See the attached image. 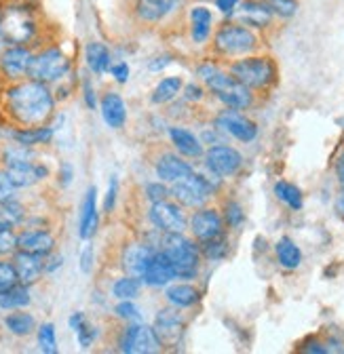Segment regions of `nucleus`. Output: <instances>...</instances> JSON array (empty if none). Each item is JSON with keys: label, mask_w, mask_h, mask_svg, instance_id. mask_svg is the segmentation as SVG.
Wrapping results in <instances>:
<instances>
[{"label": "nucleus", "mask_w": 344, "mask_h": 354, "mask_svg": "<svg viewBox=\"0 0 344 354\" xmlns=\"http://www.w3.org/2000/svg\"><path fill=\"white\" fill-rule=\"evenodd\" d=\"M5 108L21 127H42L53 116L55 100L49 84L38 80H21L7 88Z\"/></svg>", "instance_id": "nucleus-1"}, {"label": "nucleus", "mask_w": 344, "mask_h": 354, "mask_svg": "<svg viewBox=\"0 0 344 354\" xmlns=\"http://www.w3.org/2000/svg\"><path fill=\"white\" fill-rule=\"evenodd\" d=\"M197 74L207 84L209 91L216 95L226 108L247 110L253 104L251 88H247L243 82H239L230 72H224L213 64H203L197 68Z\"/></svg>", "instance_id": "nucleus-2"}, {"label": "nucleus", "mask_w": 344, "mask_h": 354, "mask_svg": "<svg viewBox=\"0 0 344 354\" xmlns=\"http://www.w3.org/2000/svg\"><path fill=\"white\" fill-rule=\"evenodd\" d=\"M260 36L237 19L224 21L213 34V51L222 57H245L257 51Z\"/></svg>", "instance_id": "nucleus-3"}, {"label": "nucleus", "mask_w": 344, "mask_h": 354, "mask_svg": "<svg viewBox=\"0 0 344 354\" xmlns=\"http://www.w3.org/2000/svg\"><path fill=\"white\" fill-rule=\"evenodd\" d=\"M0 30L7 44H30L38 34V17L30 5L11 3L0 9Z\"/></svg>", "instance_id": "nucleus-4"}, {"label": "nucleus", "mask_w": 344, "mask_h": 354, "mask_svg": "<svg viewBox=\"0 0 344 354\" xmlns=\"http://www.w3.org/2000/svg\"><path fill=\"white\" fill-rule=\"evenodd\" d=\"M228 72L251 91H264L277 80V64L269 55H245L230 64Z\"/></svg>", "instance_id": "nucleus-5"}, {"label": "nucleus", "mask_w": 344, "mask_h": 354, "mask_svg": "<svg viewBox=\"0 0 344 354\" xmlns=\"http://www.w3.org/2000/svg\"><path fill=\"white\" fill-rule=\"evenodd\" d=\"M163 251L171 259L178 279H194L201 263V249L190 239L180 234H163Z\"/></svg>", "instance_id": "nucleus-6"}, {"label": "nucleus", "mask_w": 344, "mask_h": 354, "mask_svg": "<svg viewBox=\"0 0 344 354\" xmlns=\"http://www.w3.org/2000/svg\"><path fill=\"white\" fill-rule=\"evenodd\" d=\"M70 68H72L70 57L62 49L49 47V49L34 55L28 78L45 82V84H53V82H60L62 78H66Z\"/></svg>", "instance_id": "nucleus-7"}, {"label": "nucleus", "mask_w": 344, "mask_h": 354, "mask_svg": "<svg viewBox=\"0 0 344 354\" xmlns=\"http://www.w3.org/2000/svg\"><path fill=\"white\" fill-rule=\"evenodd\" d=\"M171 196L176 198V203H180L182 207H190V209H201L207 205V201L213 196V184L207 180L205 175L192 173L184 180L171 184Z\"/></svg>", "instance_id": "nucleus-8"}, {"label": "nucleus", "mask_w": 344, "mask_h": 354, "mask_svg": "<svg viewBox=\"0 0 344 354\" xmlns=\"http://www.w3.org/2000/svg\"><path fill=\"white\" fill-rule=\"evenodd\" d=\"M148 215H150L152 226L163 234H180L188 228V219L180 203H171V201L152 203Z\"/></svg>", "instance_id": "nucleus-9"}, {"label": "nucleus", "mask_w": 344, "mask_h": 354, "mask_svg": "<svg viewBox=\"0 0 344 354\" xmlns=\"http://www.w3.org/2000/svg\"><path fill=\"white\" fill-rule=\"evenodd\" d=\"M216 129L243 144H251L257 138V124L251 118H247L241 110L233 108H226L216 116Z\"/></svg>", "instance_id": "nucleus-10"}, {"label": "nucleus", "mask_w": 344, "mask_h": 354, "mask_svg": "<svg viewBox=\"0 0 344 354\" xmlns=\"http://www.w3.org/2000/svg\"><path fill=\"white\" fill-rule=\"evenodd\" d=\"M205 167L216 177H233L243 167V156L237 148L226 144H216L205 152Z\"/></svg>", "instance_id": "nucleus-11"}, {"label": "nucleus", "mask_w": 344, "mask_h": 354, "mask_svg": "<svg viewBox=\"0 0 344 354\" xmlns=\"http://www.w3.org/2000/svg\"><path fill=\"white\" fill-rule=\"evenodd\" d=\"M118 348L120 352H127V354H152L161 350V342L154 333V327L129 325L120 333Z\"/></svg>", "instance_id": "nucleus-12"}, {"label": "nucleus", "mask_w": 344, "mask_h": 354, "mask_svg": "<svg viewBox=\"0 0 344 354\" xmlns=\"http://www.w3.org/2000/svg\"><path fill=\"white\" fill-rule=\"evenodd\" d=\"M32 59L34 53L28 49V44H7L0 53V72L9 80H21L28 76Z\"/></svg>", "instance_id": "nucleus-13"}, {"label": "nucleus", "mask_w": 344, "mask_h": 354, "mask_svg": "<svg viewBox=\"0 0 344 354\" xmlns=\"http://www.w3.org/2000/svg\"><path fill=\"white\" fill-rule=\"evenodd\" d=\"M224 217L216 211V209H209V207H201L197 209L190 219H188V228L192 232V236L201 243V241H209V239H216L224 234Z\"/></svg>", "instance_id": "nucleus-14"}, {"label": "nucleus", "mask_w": 344, "mask_h": 354, "mask_svg": "<svg viewBox=\"0 0 344 354\" xmlns=\"http://www.w3.org/2000/svg\"><path fill=\"white\" fill-rule=\"evenodd\" d=\"M154 333L161 346H178L184 335V321L178 308H165L154 319Z\"/></svg>", "instance_id": "nucleus-15"}, {"label": "nucleus", "mask_w": 344, "mask_h": 354, "mask_svg": "<svg viewBox=\"0 0 344 354\" xmlns=\"http://www.w3.org/2000/svg\"><path fill=\"white\" fill-rule=\"evenodd\" d=\"M237 21H241L243 26L251 28V30H269L275 21L273 13L266 9V5L262 0H243L239 5L237 13L233 15Z\"/></svg>", "instance_id": "nucleus-16"}, {"label": "nucleus", "mask_w": 344, "mask_h": 354, "mask_svg": "<svg viewBox=\"0 0 344 354\" xmlns=\"http://www.w3.org/2000/svg\"><path fill=\"white\" fill-rule=\"evenodd\" d=\"M174 279H178L174 263H171V259L167 257L163 249H159L152 255L150 263L146 266V270L142 274V283L148 287H167Z\"/></svg>", "instance_id": "nucleus-17"}, {"label": "nucleus", "mask_w": 344, "mask_h": 354, "mask_svg": "<svg viewBox=\"0 0 344 354\" xmlns=\"http://www.w3.org/2000/svg\"><path fill=\"white\" fill-rule=\"evenodd\" d=\"M156 251L159 249H154L148 243H132V245H127L125 251H123V257H120V266H123L125 274H132V277H140L142 279L146 266L150 263V259H152V255Z\"/></svg>", "instance_id": "nucleus-18"}, {"label": "nucleus", "mask_w": 344, "mask_h": 354, "mask_svg": "<svg viewBox=\"0 0 344 354\" xmlns=\"http://www.w3.org/2000/svg\"><path fill=\"white\" fill-rule=\"evenodd\" d=\"M156 177L165 184H176L184 177L192 175L194 169L190 162H186L182 158V154H163L159 160H156Z\"/></svg>", "instance_id": "nucleus-19"}, {"label": "nucleus", "mask_w": 344, "mask_h": 354, "mask_svg": "<svg viewBox=\"0 0 344 354\" xmlns=\"http://www.w3.org/2000/svg\"><path fill=\"white\" fill-rule=\"evenodd\" d=\"M5 171L9 173V177L13 180V184L17 188H30L36 182L45 180L49 175V169L45 165H38L34 160H24V162H9L5 165Z\"/></svg>", "instance_id": "nucleus-20"}, {"label": "nucleus", "mask_w": 344, "mask_h": 354, "mask_svg": "<svg viewBox=\"0 0 344 354\" xmlns=\"http://www.w3.org/2000/svg\"><path fill=\"white\" fill-rule=\"evenodd\" d=\"M55 249V239L47 230H26L17 236V251L47 257Z\"/></svg>", "instance_id": "nucleus-21"}, {"label": "nucleus", "mask_w": 344, "mask_h": 354, "mask_svg": "<svg viewBox=\"0 0 344 354\" xmlns=\"http://www.w3.org/2000/svg\"><path fill=\"white\" fill-rule=\"evenodd\" d=\"M98 221H100V215H98V190L91 186L87 190V194H84V201H82L80 219H78V236L82 241H89L98 230Z\"/></svg>", "instance_id": "nucleus-22"}, {"label": "nucleus", "mask_w": 344, "mask_h": 354, "mask_svg": "<svg viewBox=\"0 0 344 354\" xmlns=\"http://www.w3.org/2000/svg\"><path fill=\"white\" fill-rule=\"evenodd\" d=\"M190 40L194 44H205L213 32V13L207 5H194L190 9Z\"/></svg>", "instance_id": "nucleus-23"}, {"label": "nucleus", "mask_w": 344, "mask_h": 354, "mask_svg": "<svg viewBox=\"0 0 344 354\" xmlns=\"http://www.w3.org/2000/svg\"><path fill=\"white\" fill-rule=\"evenodd\" d=\"M13 266L17 270V277H19V283L21 285H34L40 274L45 272V261L38 255H32V253H26V251H17L15 257H13Z\"/></svg>", "instance_id": "nucleus-24"}, {"label": "nucleus", "mask_w": 344, "mask_h": 354, "mask_svg": "<svg viewBox=\"0 0 344 354\" xmlns=\"http://www.w3.org/2000/svg\"><path fill=\"white\" fill-rule=\"evenodd\" d=\"M169 138H171V144L178 150V154L186 156V158H201L205 156V150H203V142L194 136L192 131L184 129V127H171L169 129Z\"/></svg>", "instance_id": "nucleus-25"}, {"label": "nucleus", "mask_w": 344, "mask_h": 354, "mask_svg": "<svg viewBox=\"0 0 344 354\" xmlns=\"http://www.w3.org/2000/svg\"><path fill=\"white\" fill-rule=\"evenodd\" d=\"M178 0H136V15L144 24H159L174 13Z\"/></svg>", "instance_id": "nucleus-26"}, {"label": "nucleus", "mask_w": 344, "mask_h": 354, "mask_svg": "<svg viewBox=\"0 0 344 354\" xmlns=\"http://www.w3.org/2000/svg\"><path fill=\"white\" fill-rule=\"evenodd\" d=\"M102 118L110 129H120L127 122V106L118 93H106L102 97Z\"/></svg>", "instance_id": "nucleus-27"}, {"label": "nucleus", "mask_w": 344, "mask_h": 354, "mask_svg": "<svg viewBox=\"0 0 344 354\" xmlns=\"http://www.w3.org/2000/svg\"><path fill=\"white\" fill-rule=\"evenodd\" d=\"M84 62H87V66L93 74H106L112 66L110 49L104 42H96V40L87 42V47H84Z\"/></svg>", "instance_id": "nucleus-28"}, {"label": "nucleus", "mask_w": 344, "mask_h": 354, "mask_svg": "<svg viewBox=\"0 0 344 354\" xmlns=\"http://www.w3.org/2000/svg\"><path fill=\"white\" fill-rule=\"evenodd\" d=\"M275 255L281 268L285 270H296L302 263V249H300L289 236H281L275 245Z\"/></svg>", "instance_id": "nucleus-29"}, {"label": "nucleus", "mask_w": 344, "mask_h": 354, "mask_svg": "<svg viewBox=\"0 0 344 354\" xmlns=\"http://www.w3.org/2000/svg\"><path fill=\"white\" fill-rule=\"evenodd\" d=\"M15 144H21V146H38V144H49L53 140V127H47V124H42V127H21L17 131L11 133Z\"/></svg>", "instance_id": "nucleus-30"}, {"label": "nucleus", "mask_w": 344, "mask_h": 354, "mask_svg": "<svg viewBox=\"0 0 344 354\" xmlns=\"http://www.w3.org/2000/svg\"><path fill=\"white\" fill-rule=\"evenodd\" d=\"M165 297L174 308L184 310V308H192L199 301V289L188 283H178L167 289Z\"/></svg>", "instance_id": "nucleus-31"}, {"label": "nucleus", "mask_w": 344, "mask_h": 354, "mask_svg": "<svg viewBox=\"0 0 344 354\" xmlns=\"http://www.w3.org/2000/svg\"><path fill=\"white\" fill-rule=\"evenodd\" d=\"M184 91V82L180 76H167L163 78L156 86H154V91H152V104H169V102H174L180 93Z\"/></svg>", "instance_id": "nucleus-32"}, {"label": "nucleus", "mask_w": 344, "mask_h": 354, "mask_svg": "<svg viewBox=\"0 0 344 354\" xmlns=\"http://www.w3.org/2000/svg\"><path fill=\"white\" fill-rule=\"evenodd\" d=\"M70 327L76 333V339H78L80 348H89L93 344V339L98 337V329L87 319H84L82 313H74L70 317Z\"/></svg>", "instance_id": "nucleus-33"}, {"label": "nucleus", "mask_w": 344, "mask_h": 354, "mask_svg": "<svg viewBox=\"0 0 344 354\" xmlns=\"http://www.w3.org/2000/svg\"><path fill=\"white\" fill-rule=\"evenodd\" d=\"M275 196L283 205H287L291 211H300V209L305 207V194H302V190H300L298 186H293V184H289V182H277L275 184Z\"/></svg>", "instance_id": "nucleus-34"}, {"label": "nucleus", "mask_w": 344, "mask_h": 354, "mask_svg": "<svg viewBox=\"0 0 344 354\" xmlns=\"http://www.w3.org/2000/svg\"><path fill=\"white\" fill-rule=\"evenodd\" d=\"M30 304V289L28 285H17L5 293H0V308L3 310H19Z\"/></svg>", "instance_id": "nucleus-35"}, {"label": "nucleus", "mask_w": 344, "mask_h": 354, "mask_svg": "<svg viewBox=\"0 0 344 354\" xmlns=\"http://www.w3.org/2000/svg\"><path fill=\"white\" fill-rule=\"evenodd\" d=\"M5 327H7L13 335L24 337V335H30V333L36 329V321H34V317L28 315V313H11V315L5 317Z\"/></svg>", "instance_id": "nucleus-36"}, {"label": "nucleus", "mask_w": 344, "mask_h": 354, "mask_svg": "<svg viewBox=\"0 0 344 354\" xmlns=\"http://www.w3.org/2000/svg\"><path fill=\"white\" fill-rule=\"evenodd\" d=\"M140 289H142V279L140 277L125 274L123 279H118L112 285V295L116 299H136L140 295Z\"/></svg>", "instance_id": "nucleus-37"}, {"label": "nucleus", "mask_w": 344, "mask_h": 354, "mask_svg": "<svg viewBox=\"0 0 344 354\" xmlns=\"http://www.w3.org/2000/svg\"><path fill=\"white\" fill-rule=\"evenodd\" d=\"M201 253L211 259V261H218V259H224L228 255V241L226 236H216V239H209V241H201L199 245Z\"/></svg>", "instance_id": "nucleus-38"}, {"label": "nucleus", "mask_w": 344, "mask_h": 354, "mask_svg": "<svg viewBox=\"0 0 344 354\" xmlns=\"http://www.w3.org/2000/svg\"><path fill=\"white\" fill-rule=\"evenodd\" d=\"M262 3L266 5V9L273 13L275 19H283V21L296 17V13L300 9L298 0H262Z\"/></svg>", "instance_id": "nucleus-39"}, {"label": "nucleus", "mask_w": 344, "mask_h": 354, "mask_svg": "<svg viewBox=\"0 0 344 354\" xmlns=\"http://www.w3.org/2000/svg\"><path fill=\"white\" fill-rule=\"evenodd\" d=\"M38 346L45 354L57 352V335H55V327L51 323H45L38 327Z\"/></svg>", "instance_id": "nucleus-40"}, {"label": "nucleus", "mask_w": 344, "mask_h": 354, "mask_svg": "<svg viewBox=\"0 0 344 354\" xmlns=\"http://www.w3.org/2000/svg\"><path fill=\"white\" fill-rule=\"evenodd\" d=\"M24 215H26V211L17 203V198L0 205V221H5V224H9V226H17L19 221L24 219Z\"/></svg>", "instance_id": "nucleus-41"}, {"label": "nucleus", "mask_w": 344, "mask_h": 354, "mask_svg": "<svg viewBox=\"0 0 344 354\" xmlns=\"http://www.w3.org/2000/svg\"><path fill=\"white\" fill-rule=\"evenodd\" d=\"M19 285V277L13 261H3L0 259V293H5L13 287Z\"/></svg>", "instance_id": "nucleus-42"}, {"label": "nucleus", "mask_w": 344, "mask_h": 354, "mask_svg": "<svg viewBox=\"0 0 344 354\" xmlns=\"http://www.w3.org/2000/svg\"><path fill=\"white\" fill-rule=\"evenodd\" d=\"M17 249V234L13 232V226L0 221V255H9Z\"/></svg>", "instance_id": "nucleus-43"}, {"label": "nucleus", "mask_w": 344, "mask_h": 354, "mask_svg": "<svg viewBox=\"0 0 344 354\" xmlns=\"http://www.w3.org/2000/svg\"><path fill=\"white\" fill-rule=\"evenodd\" d=\"M245 221V213H243V207L235 201H228L224 205V224L230 226V228H241Z\"/></svg>", "instance_id": "nucleus-44"}, {"label": "nucleus", "mask_w": 344, "mask_h": 354, "mask_svg": "<svg viewBox=\"0 0 344 354\" xmlns=\"http://www.w3.org/2000/svg\"><path fill=\"white\" fill-rule=\"evenodd\" d=\"M114 313L118 319H125V321H140V310L138 306L134 304V299H120L118 306L114 308Z\"/></svg>", "instance_id": "nucleus-45"}, {"label": "nucleus", "mask_w": 344, "mask_h": 354, "mask_svg": "<svg viewBox=\"0 0 344 354\" xmlns=\"http://www.w3.org/2000/svg\"><path fill=\"white\" fill-rule=\"evenodd\" d=\"M15 192H17V186L13 184L9 173L0 171V205L9 203V201H15Z\"/></svg>", "instance_id": "nucleus-46"}, {"label": "nucleus", "mask_w": 344, "mask_h": 354, "mask_svg": "<svg viewBox=\"0 0 344 354\" xmlns=\"http://www.w3.org/2000/svg\"><path fill=\"white\" fill-rule=\"evenodd\" d=\"M34 154L28 150V146H21V144H15L13 148H7L5 150V165L9 162H24V160H32Z\"/></svg>", "instance_id": "nucleus-47"}, {"label": "nucleus", "mask_w": 344, "mask_h": 354, "mask_svg": "<svg viewBox=\"0 0 344 354\" xmlns=\"http://www.w3.org/2000/svg\"><path fill=\"white\" fill-rule=\"evenodd\" d=\"M146 196L152 201V203H159V201H167L171 196V190L165 186V182H154V184H148L146 186Z\"/></svg>", "instance_id": "nucleus-48"}, {"label": "nucleus", "mask_w": 344, "mask_h": 354, "mask_svg": "<svg viewBox=\"0 0 344 354\" xmlns=\"http://www.w3.org/2000/svg\"><path fill=\"white\" fill-rule=\"evenodd\" d=\"M116 196H118V177L112 175L110 184H108V192H106V201H104V211L110 213L116 205Z\"/></svg>", "instance_id": "nucleus-49"}, {"label": "nucleus", "mask_w": 344, "mask_h": 354, "mask_svg": "<svg viewBox=\"0 0 344 354\" xmlns=\"http://www.w3.org/2000/svg\"><path fill=\"white\" fill-rule=\"evenodd\" d=\"M243 3V0H213V5H216V9L224 15V17H233L239 9V5Z\"/></svg>", "instance_id": "nucleus-50"}, {"label": "nucleus", "mask_w": 344, "mask_h": 354, "mask_svg": "<svg viewBox=\"0 0 344 354\" xmlns=\"http://www.w3.org/2000/svg\"><path fill=\"white\" fill-rule=\"evenodd\" d=\"M129 72H132V70H129V64H125V62H118V64H112V66H110V74H112L114 80L120 82V84L129 80Z\"/></svg>", "instance_id": "nucleus-51"}, {"label": "nucleus", "mask_w": 344, "mask_h": 354, "mask_svg": "<svg viewBox=\"0 0 344 354\" xmlns=\"http://www.w3.org/2000/svg\"><path fill=\"white\" fill-rule=\"evenodd\" d=\"M91 268H93V249L87 245V247L82 249V253H80V270L84 274H89Z\"/></svg>", "instance_id": "nucleus-52"}, {"label": "nucleus", "mask_w": 344, "mask_h": 354, "mask_svg": "<svg viewBox=\"0 0 344 354\" xmlns=\"http://www.w3.org/2000/svg\"><path fill=\"white\" fill-rule=\"evenodd\" d=\"M82 91H84V104H87V108H89V110H96L98 100H96V91H93V86H91V82H89V80H84Z\"/></svg>", "instance_id": "nucleus-53"}, {"label": "nucleus", "mask_w": 344, "mask_h": 354, "mask_svg": "<svg viewBox=\"0 0 344 354\" xmlns=\"http://www.w3.org/2000/svg\"><path fill=\"white\" fill-rule=\"evenodd\" d=\"M300 350H302V352H315V354H325V352H327L325 344L319 342V339H309V342H305Z\"/></svg>", "instance_id": "nucleus-54"}, {"label": "nucleus", "mask_w": 344, "mask_h": 354, "mask_svg": "<svg viewBox=\"0 0 344 354\" xmlns=\"http://www.w3.org/2000/svg\"><path fill=\"white\" fill-rule=\"evenodd\" d=\"M171 55H159V57H154V59H150V64H148V68L152 70V72H161V70H165L169 64H171Z\"/></svg>", "instance_id": "nucleus-55"}, {"label": "nucleus", "mask_w": 344, "mask_h": 354, "mask_svg": "<svg viewBox=\"0 0 344 354\" xmlns=\"http://www.w3.org/2000/svg\"><path fill=\"white\" fill-rule=\"evenodd\" d=\"M184 95H186V100H201L203 97V86H199V84H186L184 86Z\"/></svg>", "instance_id": "nucleus-56"}, {"label": "nucleus", "mask_w": 344, "mask_h": 354, "mask_svg": "<svg viewBox=\"0 0 344 354\" xmlns=\"http://www.w3.org/2000/svg\"><path fill=\"white\" fill-rule=\"evenodd\" d=\"M72 175H74L72 165L64 162V165H62V169H60V184H62V186H68V184L72 182Z\"/></svg>", "instance_id": "nucleus-57"}, {"label": "nucleus", "mask_w": 344, "mask_h": 354, "mask_svg": "<svg viewBox=\"0 0 344 354\" xmlns=\"http://www.w3.org/2000/svg\"><path fill=\"white\" fill-rule=\"evenodd\" d=\"M7 47V40H5V34H3V30H0V53H3V49Z\"/></svg>", "instance_id": "nucleus-58"}, {"label": "nucleus", "mask_w": 344, "mask_h": 354, "mask_svg": "<svg viewBox=\"0 0 344 354\" xmlns=\"http://www.w3.org/2000/svg\"><path fill=\"white\" fill-rule=\"evenodd\" d=\"M336 207H338V211H340V213L344 215V194H342V198L338 201V205H336Z\"/></svg>", "instance_id": "nucleus-59"}, {"label": "nucleus", "mask_w": 344, "mask_h": 354, "mask_svg": "<svg viewBox=\"0 0 344 354\" xmlns=\"http://www.w3.org/2000/svg\"><path fill=\"white\" fill-rule=\"evenodd\" d=\"M340 190H342V194H344V180H340Z\"/></svg>", "instance_id": "nucleus-60"}]
</instances>
